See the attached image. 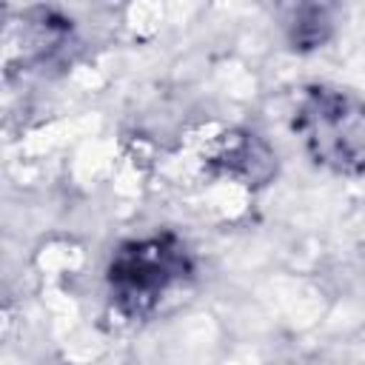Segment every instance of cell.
Segmentation results:
<instances>
[{
	"label": "cell",
	"mask_w": 365,
	"mask_h": 365,
	"mask_svg": "<svg viewBox=\"0 0 365 365\" xmlns=\"http://www.w3.org/2000/svg\"><path fill=\"white\" fill-rule=\"evenodd\" d=\"M111 302L123 317H148L163 297L191 277V257L174 234L123 242L108 262Z\"/></svg>",
	"instance_id": "2"
},
{
	"label": "cell",
	"mask_w": 365,
	"mask_h": 365,
	"mask_svg": "<svg viewBox=\"0 0 365 365\" xmlns=\"http://www.w3.org/2000/svg\"><path fill=\"white\" fill-rule=\"evenodd\" d=\"M331 37V14L325 6H299L288 23V40L294 48L308 51Z\"/></svg>",
	"instance_id": "4"
},
{
	"label": "cell",
	"mask_w": 365,
	"mask_h": 365,
	"mask_svg": "<svg viewBox=\"0 0 365 365\" xmlns=\"http://www.w3.org/2000/svg\"><path fill=\"white\" fill-rule=\"evenodd\" d=\"M205 163L214 171L240 180L242 185H265L277 171L274 151L257 134H248V131H225V134H220L208 145Z\"/></svg>",
	"instance_id": "3"
},
{
	"label": "cell",
	"mask_w": 365,
	"mask_h": 365,
	"mask_svg": "<svg viewBox=\"0 0 365 365\" xmlns=\"http://www.w3.org/2000/svg\"><path fill=\"white\" fill-rule=\"evenodd\" d=\"M294 131L314 163L348 177L365 174V97L314 86L297 106Z\"/></svg>",
	"instance_id": "1"
}]
</instances>
